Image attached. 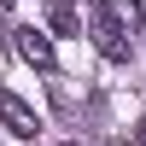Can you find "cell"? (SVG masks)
Returning a JSON list of instances; mask_svg holds the SVG:
<instances>
[{
    "label": "cell",
    "mask_w": 146,
    "mask_h": 146,
    "mask_svg": "<svg viewBox=\"0 0 146 146\" xmlns=\"http://www.w3.org/2000/svg\"><path fill=\"white\" fill-rule=\"evenodd\" d=\"M94 6H105V12H111V18H117V23H123V29H129V35H135V29H140V0H94Z\"/></svg>",
    "instance_id": "4"
},
{
    "label": "cell",
    "mask_w": 146,
    "mask_h": 146,
    "mask_svg": "<svg viewBox=\"0 0 146 146\" xmlns=\"http://www.w3.org/2000/svg\"><path fill=\"white\" fill-rule=\"evenodd\" d=\"M88 35H94V47H100L111 64H129V58H135V35H129V29H123V23H117L105 6H94V18H88Z\"/></svg>",
    "instance_id": "1"
},
{
    "label": "cell",
    "mask_w": 146,
    "mask_h": 146,
    "mask_svg": "<svg viewBox=\"0 0 146 146\" xmlns=\"http://www.w3.org/2000/svg\"><path fill=\"white\" fill-rule=\"evenodd\" d=\"M18 53L29 58L35 70H58V53H53V41H47L41 29H18Z\"/></svg>",
    "instance_id": "3"
},
{
    "label": "cell",
    "mask_w": 146,
    "mask_h": 146,
    "mask_svg": "<svg viewBox=\"0 0 146 146\" xmlns=\"http://www.w3.org/2000/svg\"><path fill=\"white\" fill-rule=\"evenodd\" d=\"M135 146H146V123H135Z\"/></svg>",
    "instance_id": "6"
},
{
    "label": "cell",
    "mask_w": 146,
    "mask_h": 146,
    "mask_svg": "<svg viewBox=\"0 0 146 146\" xmlns=\"http://www.w3.org/2000/svg\"><path fill=\"white\" fill-rule=\"evenodd\" d=\"M70 146H82V140H70Z\"/></svg>",
    "instance_id": "7"
},
{
    "label": "cell",
    "mask_w": 146,
    "mask_h": 146,
    "mask_svg": "<svg viewBox=\"0 0 146 146\" xmlns=\"http://www.w3.org/2000/svg\"><path fill=\"white\" fill-rule=\"evenodd\" d=\"M0 123H6V135H18V140H35V135H41V117H35L18 94H0Z\"/></svg>",
    "instance_id": "2"
},
{
    "label": "cell",
    "mask_w": 146,
    "mask_h": 146,
    "mask_svg": "<svg viewBox=\"0 0 146 146\" xmlns=\"http://www.w3.org/2000/svg\"><path fill=\"white\" fill-rule=\"evenodd\" d=\"M47 23H53L58 35H70L76 29V6H70V0H53V6H47Z\"/></svg>",
    "instance_id": "5"
}]
</instances>
